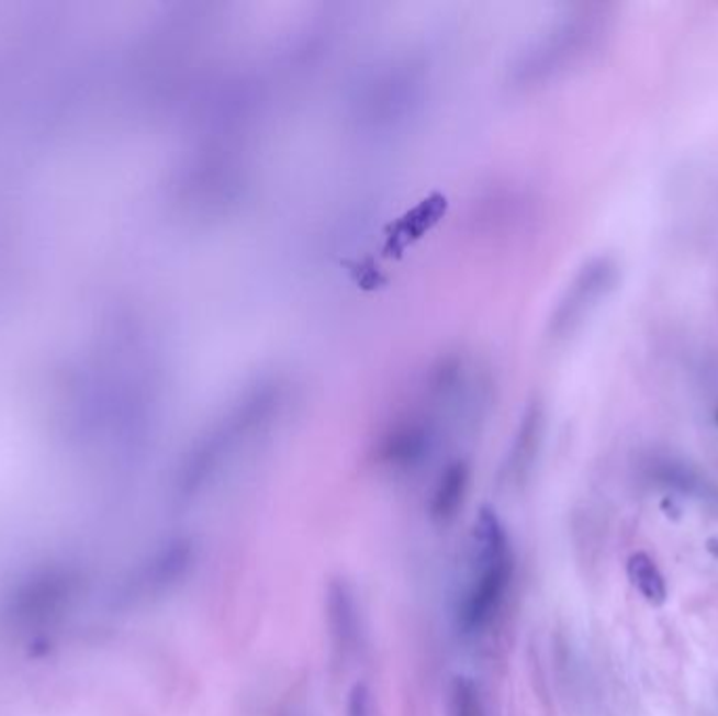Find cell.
Instances as JSON below:
<instances>
[{
    "mask_svg": "<svg viewBox=\"0 0 718 716\" xmlns=\"http://www.w3.org/2000/svg\"><path fill=\"white\" fill-rule=\"evenodd\" d=\"M431 444V430L423 423H407L386 435L381 458L393 469H412L429 456Z\"/></svg>",
    "mask_w": 718,
    "mask_h": 716,
    "instance_id": "7",
    "label": "cell"
},
{
    "mask_svg": "<svg viewBox=\"0 0 718 716\" xmlns=\"http://www.w3.org/2000/svg\"><path fill=\"white\" fill-rule=\"evenodd\" d=\"M620 280V265L601 255L582 265L574 280L563 290L557 307L552 310L549 335L552 338H568L598 310V305L616 290Z\"/></svg>",
    "mask_w": 718,
    "mask_h": 716,
    "instance_id": "3",
    "label": "cell"
},
{
    "mask_svg": "<svg viewBox=\"0 0 718 716\" xmlns=\"http://www.w3.org/2000/svg\"><path fill=\"white\" fill-rule=\"evenodd\" d=\"M542 421H545L542 407L538 404L526 410L521 425L515 435L513 448L504 462V476L508 478V481H519V479L526 478V473L538 454L540 437H542Z\"/></svg>",
    "mask_w": 718,
    "mask_h": 716,
    "instance_id": "8",
    "label": "cell"
},
{
    "mask_svg": "<svg viewBox=\"0 0 718 716\" xmlns=\"http://www.w3.org/2000/svg\"><path fill=\"white\" fill-rule=\"evenodd\" d=\"M603 25L597 15H574L563 24L552 27L551 32L531 48L526 57L524 74L529 80H542L554 76L575 64L588 48L595 47Z\"/></svg>",
    "mask_w": 718,
    "mask_h": 716,
    "instance_id": "4",
    "label": "cell"
},
{
    "mask_svg": "<svg viewBox=\"0 0 718 716\" xmlns=\"http://www.w3.org/2000/svg\"><path fill=\"white\" fill-rule=\"evenodd\" d=\"M326 616L335 647L347 658L356 653L361 639V616L354 589L345 580H335L326 595Z\"/></svg>",
    "mask_w": 718,
    "mask_h": 716,
    "instance_id": "6",
    "label": "cell"
},
{
    "mask_svg": "<svg viewBox=\"0 0 718 716\" xmlns=\"http://www.w3.org/2000/svg\"><path fill=\"white\" fill-rule=\"evenodd\" d=\"M193 563V547L188 540H172L149 555L131 578L122 584L120 597L126 603H139L158 597L181 582Z\"/></svg>",
    "mask_w": 718,
    "mask_h": 716,
    "instance_id": "5",
    "label": "cell"
},
{
    "mask_svg": "<svg viewBox=\"0 0 718 716\" xmlns=\"http://www.w3.org/2000/svg\"><path fill=\"white\" fill-rule=\"evenodd\" d=\"M653 479L676 492H685V494H699L702 490L706 492V481L681 460H672V458L658 460L653 465Z\"/></svg>",
    "mask_w": 718,
    "mask_h": 716,
    "instance_id": "11",
    "label": "cell"
},
{
    "mask_svg": "<svg viewBox=\"0 0 718 716\" xmlns=\"http://www.w3.org/2000/svg\"><path fill=\"white\" fill-rule=\"evenodd\" d=\"M82 591V573L66 561H48L22 573L2 601L4 622L22 635L45 633L64 620Z\"/></svg>",
    "mask_w": 718,
    "mask_h": 716,
    "instance_id": "2",
    "label": "cell"
},
{
    "mask_svg": "<svg viewBox=\"0 0 718 716\" xmlns=\"http://www.w3.org/2000/svg\"><path fill=\"white\" fill-rule=\"evenodd\" d=\"M515 575V555L498 515L479 513L471 542V575L458 603V626L464 635L483 633L503 612Z\"/></svg>",
    "mask_w": 718,
    "mask_h": 716,
    "instance_id": "1",
    "label": "cell"
},
{
    "mask_svg": "<svg viewBox=\"0 0 718 716\" xmlns=\"http://www.w3.org/2000/svg\"><path fill=\"white\" fill-rule=\"evenodd\" d=\"M448 716H485L478 683L469 676H455L448 693Z\"/></svg>",
    "mask_w": 718,
    "mask_h": 716,
    "instance_id": "12",
    "label": "cell"
},
{
    "mask_svg": "<svg viewBox=\"0 0 718 716\" xmlns=\"http://www.w3.org/2000/svg\"><path fill=\"white\" fill-rule=\"evenodd\" d=\"M469 478H471L469 467L462 460H456L441 473V478L433 490L431 504H429V511H431L435 522L446 524V522L455 519L458 508L462 506V501L467 496Z\"/></svg>",
    "mask_w": 718,
    "mask_h": 716,
    "instance_id": "9",
    "label": "cell"
},
{
    "mask_svg": "<svg viewBox=\"0 0 718 716\" xmlns=\"http://www.w3.org/2000/svg\"><path fill=\"white\" fill-rule=\"evenodd\" d=\"M626 573H628L630 584L641 593V597L646 598L649 605L660 607L666 603V598H669L666 580L658 570L655 561L647 552L630 555V559L626 563Z\"/></svg>",
    "mask_w": 718,
    "mask_h": 716,
    "instance_id": "10",
    "label": "cell"
}]
</instances>
